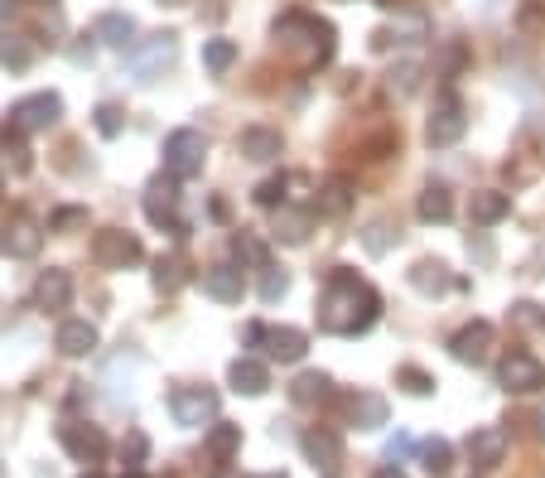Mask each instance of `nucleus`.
<instances>
[{
    "mask_svg": "<svg viewBox=\"0 0 545 478\" xmlns=\"http://www.w3.org/2000/svg\"><path fill=\"white\" fill-rule=\"evenodd\" d=\"M285 295H290V271H285V266H266V271H261V300L275 305V300H285Z\"/></svg>",
    "mask_w": 545,
    "mask_h": 478,
    "instance_id": "nucleus-39",
    "label": "nucleus"
},
{
    "mask_svg": "<svg viewBox=\"0 0 545 478\" xmlns=\"http://www.w3.org/2000/svg\"><path fill=\"white\" fill-rule=\"evenodd\" d=\"M203 160H208V141H203V131L179 126V131L164 136V174H169V179L189 184L193 174H203Z\"/></svg>",
    "mask_w": 545,
    "mask_h": 478,
    "instance_id": "nucleus-3",
    "label": "nucleus"
},
{
    "mask_svg": "<svg viewBox=\"0 0 545 478\" xmlns=\"http://www.w3.org/2000/svg\"><path fill=\"white\" fill-rule=\"evenodd\" d=\"M410 450V440L406 435H396V440H391V450H386V459H391V464H396V459H401V454Z\"/></svg>",
    "mask_w": 545,
    "mask_h": 478,
    "instance_id": "nucleus-45",
    "label": "nucleus"
},
{
    "mask_svg": "<svg viewBox=\"0 0 545 478\" xmlns=\"http://www.w3.org/2000/svg\"><path fill=\"white\" fill-rule=\"evenodd\" d=\"M213 478H237V474H232V469H227V464H218V474H213Z\"/></svg>",
    "mask_w": 545,
    "mask_h": 478,
    "instance_id": "nucleus-48",
    "label": "nucleus"
},
{
    "mask_svg": "<svg viewBox=\"0 0 545 478\" xmlns=\"http://www.w3.org/2000/svg\"><path fill=\"white\" fill-rule=\"evenodd\" d=\"M353 203H357V184L348 174H328L324 184H319V213H324V218L353 213Z\"/></svg>",
    "mask_w": 545,
    "mask_h": 478,
    "instance_id": "nucleus-19",
    "label": "nucleus"
},
{
    "mask_svg": "<svg viewBox=\"0 0 545 478\" xmlns=\"http://www.w3.org/2000/svg\"><path fill=\"white\" fill-rule=\"evenodd\" d=\"M10 10H15V0H0V20H5V15H10Z\"/></svg>",
    "mask_w": 545,
    "mask_h": 478,
    "instance_id": "nucleus-47",
    "label": "nucleus"
},
{
    "mask_svg": "<svg viewBox=\"0 0 545 478\" xmlns=\"http://www.w3.org/2000/svg\"><path fill=\"white\" fill-rule=\"evenodd\" d=\"M372 478H406V474H401L396 464H382V469H377V474H372Z\"/></svg>",
    "mask_w": 545,
    "mask_h": 478,
    "instance_id": "nucleus-46",
    "label": "nucleus"
},
{
    "mask_svg": "<svg viewBox=\"0 0 545 478\" xmlns=\"http://www.w3.org/2000/svg\"><path fill=\"white\" fill-rule=\"evenodd\" d=\"M382 319V295L362 281L348 266H333L319 295V329L338 338H357L367 334L372 324Z\"/></svg>",
    "mask_w": 545,
    "mask_h": 478,
    "instance_id": "nucleus-1",
    "label": "nucleus"
},
{
    "mask_svg": "<svg viewBox=\"0 0 545 478\" xmlns=\"http://www.w3.org/2000/svg\"><path fill=\"white\" fill-rule=\"evenodd\" d=\"M410 285H415L420 295H430V300H435V295H444V290L454 285V276H449V266H444V261L425 256V261H415V266H410Z\"/></svg>",
    "mask_w": 545,
    "mask_h": 478,
    "instance_id": "nucleus-26",
    "label": "nucleus"
},
{
    "mask_svg": "<svg viewBox=\"0 0 545 478\" xmlns=\"http://www.w3.org/2000/svg\"><path fill=\"white\" fill-rule=\"evenodd\" d=\"M203 450L213 454L218 464H232L237 454H242V425H232V421H218L208 435H203Z\"/></svg>",
    "mask_w": 545,
    "mask_h": 478,
    "instance_id": "nucleus-27",
    "label": "nucleus"
},
{
    "mask_svg": "<svg viewBox=\"0 0 545 478\" xmlns=\"http://www.w3.org/2000/svg\"><path fill=\"white\" fill-rule=\"evenodd\" d=\"M304 237H309V213L304 208H275V242L300 247Z\"/></svg>",
    "mask_w": 545,
    "mask_h": 478,
    "instance_id": "nucleus-30",
    "label": "nucleus"
},
{
    "mask_svg": "<svg viewBox=\"0 0 545 478\" xmlns=\"http://www.w3.org/2000/svg\"><path fill=\"white\" fill-rule=\"evenodd\" d=\"M497 387L512 396H536L545 387V363L526 348H512V353L497 358Z\"/></svg>",
    "mask_w": 545,
    "mask_h": 478,
    "instance_id": "nucleus-4",
    "label": "nucleus"
},
{
    "mask_svg": "<svg viewBox=\"0 0 545 478\" xmlns=\"http://www.w3.org/2000/svg\"><path fill=\"white\" fill-rule=\"evenodd\" d=\"M362 247L372 256H386L391 247H396V227L386 223V218H372V223L362 227Z\"/></svg>",
    "mask_w": 545,
    "mask_h": 478,
    "instance_id": "nucleus-36",
    "label": "nucleus"
},
{
    "mask_svg": "<svg viewBox=\"0 0 545 478\" xmlns=\"http://www.w3.org/2000/svg\"><path fill=\"white\" fill-rule=\"evenodd\" d=\"M415 213H420V223H449L454 218V194L444 184H425L420 198H415Z\"/></svg>",
    "mask_w": 545,
    "mask_h": 478,
    "instance_id": "nucleus-28",
    "label": "nucleus"
},
{
    "mask_svg": "<svg viewBox=\"0 0 545 478\" xmlns=\"http://www.w3.org/2000/svg\"><path fill=\"white\" fill-rule=\"evenodd\" d=\"M512 324H521V329H536V324H545L541 305H531V300H521V305H512Z\"/></svg>",
    "mask_w": 545,
    "mask_h": 478,
    "instance_id": "nucleus-44",
    "label": "nucleus"
},
{
    "mask_svg": "<svg viewBox=\"0 0 545 478\" xmlns=\"http://www.w3.org/2000/svg\"><path fill=\"white\" fill-rule=\"evenodd\" d=\"M92 261H97L102 271H126V266L145 261V247H140L136 232H121V227H102V232H92Z\"/></svg>",
    "mask_w": 545,
    "mask_h": 478,
    "instance_id": "nucleus-5",
    "label": "nucleus"
},
{
    "mask_svg": "<svg viewBox=\"0 0 545 478\" xmlns=\"http://www.w3.org/2000/svg\"><path fill=\"white\" fill-rule=\"evenodd\" d=\"M184 281H189V271H184L179 256H160V261H155V290H160V295H179Z\"/></svg>",
    "mask_w": 545,
    "mask_h": 478,
    "instance_id": "nucleus-33",
    "label": "nucleus"
},
{
    "mask_svg": "<svg viewBox=\"0 0 545 478\" xmlns=\"http://www.w3.org/2000/svg\"><path fill=\"white\" fill-rule=\"evenodd\" d=\"M92 126H97V136H102V141H116V136L126 131V112H121L116 102H102V107L92 112Z\"/></svg>",
    "mask_w": 545,
    "mask_h": 478,
    "instance_id": "nucleus-37",
    "label": "nucleus"
},
{
    "mask_svg": "<svg viewBox=\"0 0 545 478\" xmlns=\"http://www.w3.org/2000/svg\"><path fill=\"white\" fill-rule=\"evenodd\" d=\"M54 348L63 358H87V353L97 348V329H92L87 319H63L54 334Z\"/></svg>",
    "mask_w": 545,
    "mask_h": 478,
    "instance_id": "nucleus-24",
    "label": "nucleus"
},
{
    "mask_svg": "<svg viewBox=\"0 0 545 478\" xmlns=\"http://www.w3.org/2000/svg\"><path fill=\"white\" fill-rule=\"evenodd\" d=\"M39 247H44V227L29 213H15L10 223H0V252L10 261H29V256H39Z\"/></svg>",
    "mask_w": 545,
    "mask_h": 478,
    "instance_id": "nucleus-12",
    "label": "nucleus"
},
{
    "mask_svg": "<svg viewBox=\"0 0 545 478\" xmlns=\"http://www.w3.org/2000/svg\"><path fill=\"white\" fill-rule=\"evenodd\" d=\"M179 54V34H155L150 44H136L131 49V73H136V83H155L164 68L174 63Z\"/></svg>",
    "mask_w": 545,
    "mask_h": 478,
    "instance_id": "nucleus-11",
    "label": "nucleus"
},
{
    "mask_svg": "<svg viewBox=\"0 0 545 478\" xmlns=\"http://www.w3.org/2000/svg\"><path fill=\"white\" fill-rule=\"evenodd\" d=\"M227 382H232V392H242V396H261L266 387H271V367L261 363V358H251V353H242L237 363L227 367Z\"/></svg>",
    "mask_w": 545,
    "mask_h": 478,
    "instance_id": "nucleus-20",
    "label": "nucleus"
},
{
    "mask_svg": "<svg viewBox=\"0 0 545 478\" xmlns=\"http://www.w3.org/2000/svg\"><path fill=\"white\" fill-rule=\"evenodd\" d=\"M420 87V63L415 58H406V63H396L391 68V92H401V97H410Z\"/></svg>",
    "mask_w": 545,
    "mask_h": 478,
    "instance_id": "nucleus-41",
    "label": "nucleus"
},
{
    "mask_svg": "<svg viewBox=\"0 0 545 478\" xmlns=\"http://www.w3.org/2000/svg\"><path fill=\"white\" fill-rule=\"evenodd\" d=\"M420 469H425V474L430 478H444L449 474V469H454V445H449V440H425V445H420Z\"/></svg>",
    "mask_w": 545,
    "mask_h": 478,
    "instance_id": "nucleus-31",
    "label": "nucleus"
},
{
    "mask_svg": "<svg viewBox=\"0 0 545 478\" xmlns=\"http://www.w3.org/2000/svg\"><path fill=\"white\" fill-rule=\"evenodd\" d=\"M256 478H285V474H280V469H275V474H256Z\"/></svg>",
    "mask_w": 545,
    "mask_h": 478,
    "instance_id": "nucleus-49",
    "label": "nucleus"
},
{
    "mask_svg": "<svg viewBox=\"0 0 545 478\" xmlns=\"http://www.w3.org/2000/svg\"><path fill=\"white\" fill-rule=\"evenodd\" d=\"M232 63H237V39H208V44H203V68H208L213 78H222Z\"/></svg>",
    "mask_w": 545,
    "mask_h": 478,
    "instance_id": "nucleus-34",
    "label": "nucleus"
},
{
    "mask_svg": "<svg viewBox=\"0 0 545 478\" xmlns=\"http://www.w3.org/2000/svg\"><path fill=\"white\" fill-rule=\"evenodd\" d=\"M285 184H290V179H285V174H271V179H261V184H256V203H261V208H285Z\"/></svg>",
    "mask_w": 545,
    "mask_h": 478,
    "instance_id": "nucleus-40",
    "label": "nucleus"
},
{
    "mask_svg": "<svg viewBox=\"0 0 545 478\" xmlns=\"http://www.w3.org/2000/svg\"><path fill=\"white\" fill-rule=\"evenodd\" d=\"M68 300H73V276L58 271V266L39 271V281H34V305H39V310H63Z\"/></svg>",
    "mask_w": 545,
    "mask_h": 478,
    "instance_id": "nucleus-22",
    "label": "nucleus"
},
{
    "mask_svg": "<svg viewBox=\"0 0 545 478\" xmlns=\"http://www.w3.org/2000/svg\"><path fill=\"white\" fill-rule=\"evenodd\" d=\"M58 445L73 454L78 464H102V454H107V435H102L97 425H87V421H63L58 425Z\"/></svg>",
    "mask_w": 545,
    "mask_h": 478,
    "instance_id": "nucleus-13",
    "label": "nucleus"
},
{
    "mask_svg": "<svg viewBox=\"0 0 545 478\" xmlns=\"http://www.w3.org/2000/svg\"><path fill=\"white\" fill-rule=\"evenodd\" d=\"M169 416H174V425L198 430V425H208L218 416V392L213 387H174L169 392Z\"/></svg>",
    "mask_w": 545,
    "mask_h": 478,
    "instance_id": "nucleus-9",
    "label": "nucleus"
},
{
    "mask_svg": "<svg viewBox=\"0 0 545 478\" xmlns=\"http://www.w3.org/2000/svg\"><path fill=\"white\" fill-rule=\"evenodd\" d=\"M275 39H280L285 49L314 44V63H309V68H324L328 58H333V25H328V20H319V15H304V10L280 15V20H275Z\"/></svg>",
    "mask_w": 545,
    "mask_h": 478,
    "instance_id": "nucleus-2",
    "label": "nucleus"
},
{
    "mask_svg": "<svg viewBox=\"0 0 545 478\" xmlns=\"http://www.w3.org/2000/svg\"><path fill=\"white\" fill-rule=\"evenodd\" d=\"M73 227H87V208H58L49 232H73Z\"/></svg>",
    "mask_w": 545,
    "mask_h": 478,
    "instance_id": "nucleus-43",
    "label": "nucleus"
},
{
    "mask_svg": "<svg viewBox=\"0 0 545 478\" xmlns=\"http://www.w3.org/2000/svg\"><path fill=\"white\" fill-rule=\"evenodd\" d=\"M145 450H150V445H145V435H140V430H131V435H126V445H121V459H126V469H131V474H140Z\"/></svg>",
    "mask_w": 545,
    "mask_h": 478,
    "instance_id": "nucleus-42",
    "label": "nucleus"
},
{
    "mask_svg": "<svg viewBox=\"0 0 545 478\" xmlns=\"http://www.w3.org/2000/svg\"><path fill=\"white\" fill-rule=\"evenodd\" d=\"M58 116H63V97H58V92H29V97H20V102L10 107V126L25 131V136H34V131H49Z\"/></svg>",
    "mask_w": 545,
    "mask_h": 478,
    "instance_id": "nucleus-8",
    "label": "nucleus"
},
{
    "mask_svg": "<svg viewBox=\"0 0 545 478\" xmlns=\"http://www.w3.org/2000/svg\"><path fill=\"white\" fill-rule=\"evenodd\" d=\"M92 39L107 44V49H136V20L121 15V10H107L92 20Z\"/></svg>",
    "mask_w": 545,
    "mask_h": 478,
    "instance_id": "nucleus-18",
    "label": "nucleus"
},
{
    "mask_svg": "<svg viewBox=\"0 0 545 478\" xmlns=\"http://www.w3.org/2000/svg\"><path fill=\"white\" fill-rule=\"evenodd\" d=\"M464 450L473 459V469H497L507 459V430L502 425H478L464 440Z\"/></svg>",
    "mask_w": 545,
    "mask_h": 478,
    "instance_id": "nucleus-16",
    "label": "nucleus"
},
{
    "mask_svg": "<svg viewBox=\"0 0 545 478\" xmlns=\"http://www.w3.org/2000/svg\"><path fill=\"white\" fill-rule=\"evenodd\" d=\"M246 348H266L275 363H300L304 353H309V338H304L300 329H290V324H280V329L246 324Z\"/></svg>",
    "mask_w": 545,
    "mask_h": 478,
    "instance_id": "nucleus-7",
    "label": "nucleus"
},
{
    "mask_svg": "<svg viewBox=\"0 0 545 478\" xmlns=\"http://www.w3.org/2000/svg\"><path fill=\"white\" fill-rule=\"evenodd\" d=\"M396 387H406L410 396H430V392H435V377H430L425 367L406 363V367H396Z\"/></svg>",
    "mask_w": 545,
    "mask_h": 478,
    "instance_id": "nucleus-38",
    "label": "nucleus"
},
{
    "mask_svg": "<svg viewBox=\"0 0 545 478\" xmlns=\"http://www.w3.org/2000/svg\"><path fill=\"white\" fill-rule=\"evenodd\" d=\"M507 213H512V194H502V189H478L468 198V223L478 227H497Z\"/></svg>",
    "mask_w": 545,
    "mask_h": 478,
    "instance_id": "nucleus-23",
    "label": "nucleus"
},
{
    "mask_svg": "<svg viewBox=\"0 0 545 478\" xmlns=\"http://www.w3.org/2000/svg\"><path fill=\"white\" fill-rule=\"evenodd\" d=\"M449 353H454L459 363H468V367L488 363V353H492V324H488V319H468L464 329L449 338Z\"/></svg>",
    "mask_w": 545,
    "mask_h": 478,
    "instance_id": "nucleus-15",
    "label": "nucleus"
},
{
    "mask_svg": "<svg viewBox=\"0 0 545 478\" xmlns=\"http://www.w3.org/2000/svg\"><path fill=\"white\" fill-rule=\"evenodd\" d=\"M304 454H309V464L314 469H333L338 459H343V440L328 430V425H314V430H304Z\"/></svg>",
    "mask_w": 545,
    "mask_h": 478,
    "instance_id": "nucleus-25",
    "label": "nucleus"
},
{
    "mask_svg": "<svg viewBox=\"0 0 545 478\" xmlns=\"http://www.w3.org/2000/svg\"><path fill=\"white\" fill-rule=\"evenodd\" d=\"M468 131V112L464 102H459V92H439L435 112L425 121V141L435 145V150H449V145H459Z\"/></svg>",
    "mask_w": 545,
    "mask_h": 478,
    "instance_id": "nucleus-6",
    "label": "nucleus"
},
{
    "mask_svg": "<svg viewBox=\"0 0 545 478\" xmlns=\"http://www.w3.org/2000/svg\"><path fill=\"white\" fill-rule=\"evenodd\" d=\"M174 184H179V179H164V174H160V179H150L140 203H145V218H150L155 227H169V232H189V227L179 223V189H174Z\"/></svg>",
    "mask_w": 545,
    "mask_h": 478,
    "instance_id": "nucleus-10",
    "label": "nucleus"
},
{
    "mask_svg": "<svg viewBox=\"0 0 545 478\" xmlns=\"http://www.w3.org/2000/svg\"><path fill=\"white\" fill-rule=\"evenodd\" d=\"M82 478H102V474H82Z\"/></svg>",
    "mask_w": 545,
    "mask_h": 478,
    "instance_id": "nucleus-52",
    "label": "nucleus"
},
{
    "mask_svg": "<svg viewBox=\"0 0 545 478\" xmlns=\"http://www.w3.org/2000/svg\"><path fill=\"white\" fill-rule=\"evenodd\" d=\"M203 295L218 300V305H242V295H246L242 266H237V261H218V266H208V271H203Z\"/></svg>",
    "mask_w": 545,
    "mask_h": 478,
    "instance_id": "nucleus-14",
    "label": "nucleus"
},
{
    "mask_svg": "<svg viewBox=\"0 0 545 478\" xmlns=\"http://www.w3.org/2000/svg\"><path fill=\"white\" fill-rule=\"evenodd\" d=\"M386 421H391L386 396H377V392H353L348 396V425H357V430H382Z\"/></svg>",
    "mask_w": 545,
    "mask_h": 478,
    "instance_id": "nucleus-21",
    "label": "nucleus"
},
{
    "mask_svg": "<svg viewBox=\"0 0 545 478\" xmlns=\"http://www.w3.org/2000/svg\"><path fill=\"white\" fill-rule=\"evenodd\" d=\"M160 5H184V0H160Z\"/></svg>",
    "mask_w": 545,
    "mask_h": 478,
    "instance_id": "nucleus-50",
    "label": "nucleus"
},
{
    "mask_svg": "<svg viewBox=\"0 0 545 478\" xmlns=\"http://www.w3.org/2000/svg\"><path fill=\"white\" fill-rule=\"evenodd\" d=\"M232 256H237V266H256V271L271 266V261H266V242L251 237V232H237V237H232Z\"/></svg>",
    "mask_w": 545,
    "mask_h": 478,
    "instance_id": "nucleus-35",
    "label": "nucleus"
},
{
    "mask_svg": "<svg viewBox=\"0 0 545 478\" xmlns=\"http://www.w3.org/2000/svg\"><path fill=\"white\" fill-rule=\"evenodd\" d=\"M0 194H5V174H0Z\"/></svg>",
    "mask_w": 545,
    "mask_h": 478,
    "instance_id": "nucleus-51",
    "label": "nucleus"
},
{
    "mask_svg": "<svg viewBox=\"0 0 545 478\" xmlns=\"http://www.w3.org/2000/svg\"><path fill=\"white\" fill-rule=\"evenodd\" d=\"M29 63H34L29 39H20V34H0V68H5V73H25Z\"/></svg>",
    "mask_w": 545,
    "mask_h": 478,
    "instance_id": "nucleus-32",
    "label": "nucleus"
},
{
    "mask_svg": "<svg viewBox=\"0 0 545 478\" xmlns=\"http://www.w3.org/2000/svg\"><path fill=\"white\" fill-rule=\"evenodd\" d=\"M237 150H242V160L271 165V160H280L285 141H280V131H275V126H246L242 136H237Z\"/></svg>",
    "mask_w": 545,
    "mask_h": 478,
    "instance_id": "nucleus-17",
    "label": "nucleus"
},
{
    "mask_svg": "<svg viewBox=\"0 0 545 478\" xmlns=\"http://www.w3.org/2000/svg\"><path fill=\"white\" fill-rule=\"evenodd\" d=\"M290 396H295L300 406H324V401H333V377H328V372H300V377L290 382Z\"/></svg>",
    "mask_w": 545,
    "mask_h": 478,
    "instance_id": "nucleus-29",
    "label": "nucleus"
}]
</instances>
